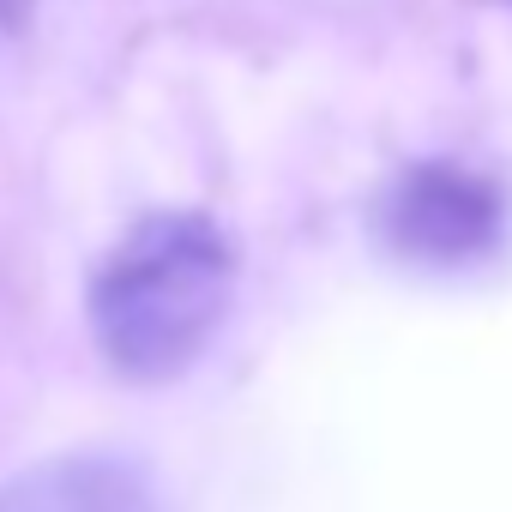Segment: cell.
<instances>
[{
	"label": "cell",
	"mask_w": 512,
	"mask_h": 512,
	"mask_svg": "<svg viewBox=\"0 0 512 512\" xmlns=\"http://www.w3.org/2000/svg\"><path fill=\"white\" fill-rule=\"evenodd\" d=\"M235 296V247L199 211L139 217L91 278V332L115 374L175 380L217 338Z\"/></svg>",
	"instance_id": "6da1fadb"
},
{
	"label": "cell",
	"mask_w": 512,
	"mask_h": 512,
	"mask_svg": "<svg viewBox=\"0 0 512 512\" xmlns=\"http://www.w3.org/2000/svg\"><path fill=\"white\" fill-rule=\"evenodd\" d=\"M380 235L398 260L428 272H464L500 253L506 241V193L482 169L428 157L392 175L380 199Z\"/></svg>",
	"instance_id": "7a4b0ae2"
},
{
	"label": "cell",
	"mask_w": 512,
	"mask_h": 512,
	"mask_svg": "<svg viewBox=\"0 0 512 512\" xmlns=\"http://www.w3.org/2000/svg\"><path fill=\"white\" fill-rule=\"evenodd\" d=\"M0 512H157L151 482L121 458H49L0 488Z\"/></svg>",
	"instance_id": "3957f363"
},
{
	"label": "cell",
	"mask_w": 512,
	"mask_h": 512,
	"mask_svg": "<svg viewBox=\"0 0 512 512\" xmlns=\"http://www.w3.org/2000/svg\"><path fill=\"white\" fill-rule=\"evenodd\" d=\"M31 7H37V0H0V37L19 31V25L31 19Z\"/></svg>",
	"instance_id": "277c9868"
},
{
	"label": "cell",
	"mask_w": 512,
	"mask_h": 512,
	"mask_svg": "<svg viewBox=\"0 0 512 512\" xmlns=\"http://www.w3.org/2000/svg\"><path fill=\"white\" fill-rule=\"evenodd\" d=\"M500 7H512V0H500Z\"/></svg>",
	"instance_id": "5b68a950"
}]
</instances>
